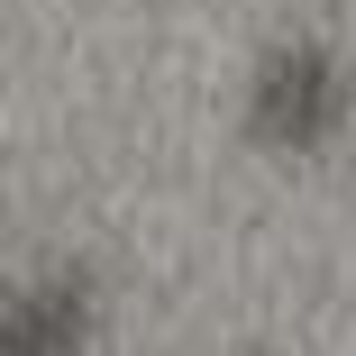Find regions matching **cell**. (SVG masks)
<instances>
[{
  "label": "cell",
  "instance_id": "cell-1",
  "mask_svg": "<svg viewBox=\"0 0 356 356\" xmlns=\"http://www.w3.org/2000/svg\"><path fill=\"white\" fill-rule=\"evenodd\" d=\"M356 119V55L329 28H274L247 55V83H238V128L274 156H311L329 137H347Z\"/></svg>",
  "mask_w": 356,
  "mask_h": 356
},
{
  "label": "cell",
  "instance_id": "cell-2",
  "mask_svg": "<svg viewBox=\"0 0 356 356\" xmlns=\"http://www.w3.org/2000/svg\"><path fill=\"white\" fill-rule=\"evenodd\" d=\"M101 265L92 256H28L0 293V356H92L101 338Z\"/></svg>",
  "mask_w": 356,
  "mask_h": 356
}]
</instances>
